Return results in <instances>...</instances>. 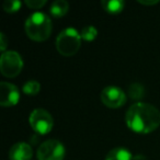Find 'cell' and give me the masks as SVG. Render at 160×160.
I'll use <instances>...</instances> for the list:
<instances>
[{
	"label": "cell",
	"mask_w": 160,
	"mask_h": 160,
	"mask_svg": "<svg viewBox=\"0 0 160 160\" xmlns=\"http://www.w3.org/2000/svg\"><path fill=\"white\" fill-rule=\"evenodd\" d=\"M80 35H81V38L85 41H93L98 36V30L93 25H87V27L82 28Z\"/></svg>",
	"instance_id": "cell-15"
},
{
	"label": "cell",
	"mask_w": 160,
	"mask_h": 160,
	"mask_svg": "<svg viewBox=\"0 0 160 160\" xmlns=\"http://www.w3.org/2000/svg\"><path fill=\"white\" fill-rule=\"evenodd\" d=\"M29 122L33 131H35L41 135L49 133L54 125V120L52 115L44 109L33 110L30 114Z\"/></svg>",
	"instance_id": "cell-5"
},
{
	"label": "cell",
	"mask_w": 160,
	"mask_h": 160,
	"mask_svg": "<svg viewBox=\"0 0 160 160\" xmlns=\"http://www.w3.org/2000/svg\"><path fill=\"white\" fill-rule=\"evenodd\" d=\"M46 3V0H27L25 5L30 8V9H40Z\"/></svg>",
	"instance_id": "cell-17"
},
{
	"label": "cell",
	"mask_w": 160,
	"mask_h": 160,
	"mask_svg": "<svg viewBox=\"0 0 160 160\" xmlns=\"http://www.w3.org/2000/svg\"><path fill=\"white\" fill-rule=\"evenodd\" d=\"M101 101L108 108L118 109L126 102V94L121 88L108 86L101 92Z\"/></svg>",
	"instance_id": "cell-7"
},
{
	"label": "cell",
	"mask_w": 160,
	"mask_h": 160,
	"mask_svg": "<svg viewBox=\"0 0 160 160\" xmlns=\"http://www.w3.org/2000/svg\"><path fill=\"white\" fill-rule=\"evenodd\" d=\"M105 160H132V153L126 148L116 147L107 153Z\"/></svg>",
	"instance_id": "cell-10"
},
{
	"label": "cell",
	"mask_w": 160,
	"mask_h": 160,
	"mask_svg": "<svg viewBox=\"0 0 160 160\" xmlns=\"http://www.w3.org/2000/svg\"><path fill=\"white\" fill-rule=\"evenodd\" d=\"M6 47H7V38H6V35L3 33L0 34V49L2 53L6 52Z\"/></svg>",
	"instance_id": "cell-18"
},
{
	"label": "cell",
	"mask_w": 160,
	"mask_h": 160,
	"mask_svg": "<svg viewBox=\"0 0 160 160\" xmlns=\"http://www.w3.org/2000/svg\"><path fill=\"white\" fill-rule=\"evenodd\" d=\"M81 35L73 28H67L58 34L56 38V48L64 56H72L79 51Z\"/></svg>",
	"instance_id": "cell-3"
},
{
	"label": "cell",
	"mask_w": 160,
	"mask_h": 160,
	"mask_svg": "<svg viewBox=\"0 0 160 160\" xmlns=\"http://www.w3.org/2000/svg\"><path fill=\"white\" fill-rule=\"evenodd\" d=\"M25 33L31 40L42 42L49 38L53 30L52 20L43 12H34L25 20Z\"/></svg>",
	"instance_id": "cell-2"
},
{
	"label": "cell",
	"mask_w": 160,
	"mask_h": 160,
	"mask_svg": "<svg viewBox=\"0 0 160 160\" xmlns=\"http://www.w3.org/2000/svg\"><path fill=\"white\" fill-rule=\"evenodd\" d=\"M20 93L13 83L2 81L0 83V104L3 108L13 107L19 102Z\"/></svg>",
	"instance_id": "cell-8"
},
{
	"label": "cell",
	"mask_w": 160,
	"mask_h": 160,
	"mask_svg": "<svg viewBox=\"0 0 160 160\" xmlns=\"http://www.w3.org/2000/svg\"><path fill=\"white\" fill-rule=\"evenodd\" d=\"M145 96V88L138 82L132 83L128 87V97L132 100H142Z\"/></svg>",
	"instance_id": "cell-13"
},
{
	"label": "cell",
	"mask_w": 160,
	"mask_h": 160,
	"mask_svg": "<svg viewBox=\"0 0 160 160\" xmlns=\"http://www.w3.org/2000/svg\"><path fill=\"white\" fill-rule=\"evenodd\" d=\"M23 68V60L20 54L14 51H7L0 57V70L5 77L14 78L21 72Z\"/></svg>",
	"instance_id": "cell-4"
},
{
	"label": "cell",
	"mask_w": 160,
	"mask_h": 160,
	"mask_svg": "<svg viewBox=\"0 0 160 160\" xmlns=\"http://www.w3.org/2000/svg\"><path fill=\"white\" fill-rule=\"evenodd\" d=\"M158 2H159L158 0H138V3H142V5L145 6H152Z\"/></svg>",
	"instance_id": "cell-19"
},
{
	"label": "cell",
	"mask_w": 160,
	"mask_h": 160,
	"mask_svg": "<svg viewBox=\"0 0 160 160\" xmlns=\"http://www.w3.org/2000/svg\"><path fill=\"white\" fill-rule=\"evenodd\" d=\"M22 90L28 96H35V94H38V92H40L41 85L36 80H29V81H27V82L23 85Z\"/></svg>",
	"instance_id": "cell-14"
},
{
	"label": "cell",
	"mask_w": 160,
	"mask_h": 160,
	"mask_svg": "<svg viewBox=\"0 0 160 160\" xmlns=\"http://www.w3.org/2000/svg\"><path fill=\"white\" fill-rule=\"evenodd\" d=\"M33 156L31 146L27 142H17L9 150L10 160H30Z\"/></svg>",
	"instance_id": "cell-9"
},
{
	"label": "cell",
	"mask_w": 160,
	"mask_h": 160,
	"mask_svg": "<svg viewBox=\"0 0 160 160\" xmlns=\"http://www.w3.org/2000/svg\"><path fill=\"white\" fill-rule=\"evenodd\" d=\"M125 122L135 133L148 134L160 125V112L151 104L137 102L127 110Z\"/></svg>",
	"instance_id": "cell-1"
},
{
	"label": "cell",
	"mask_w": 160,
	"mask_h": 160,
	"mask_svg": "<svg viewBox=\"0 0 160 160\" xmlns=\"http://www.w3.org/2000/svg\"><path fill=\"white\" fill-rule=\"evenodd\" d=\"M36 156L38 160H62L65 147L59 140L48 139L38 147Z\"/></svg>",
	"instance_id": "cell-6"
},
{
	"label": "cell",
	"mask_w": 160,
	"mask_h": 160,
	"mask_svg": "<svg viewBox=\"0 0 160 160\" xmlns=\"http://www.w3.org/2000/svg\"><path fill=\"white\" fill-rule=\"evenodd\" d=\"M69 10V3L66 0H56L52 3L51 6V14L55 18H62L68 12Z\"/></svg>",
	"instance_id": "cell-11"
},
{
	"label": "cell",
	"mask_w": 160,
	"mask_h": 160,
	"mask_svg": "<svg viewBox=\"0 0 160 160\" xmlns=\"http://www.w3.org/2000/svg\"><path fill=\"white\" fill-rule=\"evenodd\" d=\"M2 8L6 12L9 13H13L20 10L21 8V2L18 0H6L2 5Z\"/></svg>",
	"instance_id": "cell-16"
},
{
	"label": "cell",
	"mask_w": 160,
	"mask_h": 160,
	"mask_svg": "<svg viewBox=\"0 0 160 160\" xmlns=\"http://www.w3.org/2000/svg\"><path fill=\"white\" fill-rule=\"evenodd\" d=\"M101 5L105 11L112 14L120 13L125 7V2L122 0H103Z\"/></svg>",
	"instance_id": "cell-12"
}]
</instances>
